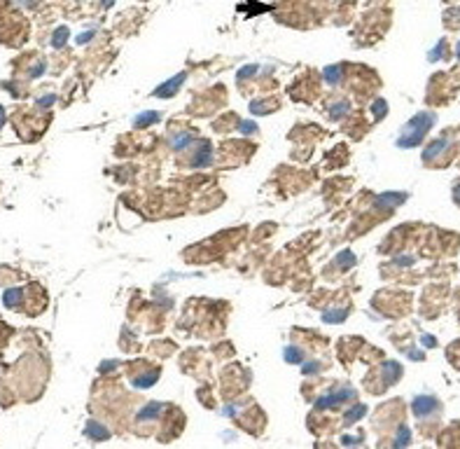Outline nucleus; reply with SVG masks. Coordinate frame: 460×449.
Listing matches in <instances>:
<instances>
[{"label":"nucleus","mask_w":460,"mask_h":449,"mask_svg":"<svg viewBox=\"0 0 460 449\" xmlns=\"http://www.w3.org/2000/svg\"><path fill=\"white\" fill-rule=\"evenodd\" d=\"M348 398H353V391L351 389L337 391V393H332V395H322V398H318V400H315V409H318V412H320V409H329V407H337L339 402L348 400Z\"/></svg>","instance_id":"nucleus-3"},{"label":"nucleus","mask_w":460,"mask_h":449,"mask_svg":"<svg viewBox=\"0 0 460 449\" xmlns=\"http://www.w3.org/2000/svg\"><path fill=\"white\" fill-rule=\"evenodd\" d=\"M411 409H413V414L416 417H428V414H432V412H437L439 409V402H437V398H432V395H418L416 400L411 402Z\"/></svg>","instance_id":"nucleus-2"},{"label":"nucleus","mask_w":460,"mask_h":449,"mask_svg":"<svg viewBox=\"0 0 460 449\" xmlns=\"http://www.w3.org/2000/svg\"><path fill=\"white\" fill-rule=\"evenodd\" d=\"M322 318H325L327 323H341L346 318V311L344 309H334V311H325L322 314Z\"/></svg>","instance_id":"nucleus-15"},{"label":"nucleus","mask_w":460,"mask_h":449,"mask_svg":"<svg viewBox=\"0 0 460 449\" xmlns=\"http://www.w3.org/2000/svg\"><path fill=\"white\" fill-rule=\"evenodd\" d=\"M238 129H241V134H255V131H257L255 122H248V120H243L241 124H238Z\"/></svg>","instance_id":"nucleus-23"},{"label":"nucleus","mask_w":460,"mask_h":449,"mask_svg":"<svg viewBox=\"0 0 460 449\" xmlns=\"http://www.w3.org/2000/svg\"><path fill=\"white\" fill-rule=\"evenodd\" d=\"M453 197H455V201L460 204V188H455V192H453Z\"/></svg>","instance_id":"nucleus-28"},{"label":"nucleus","mask_w":460,"mask_h":449,"mask_svg":"<svg viewBox=\"0 0 460 449\" xmlns=\"http://www.w3.org/2000/svg\"><path fill=\"white\" fill-rule=\"evenodd\" d=\"M87 433H89V437H94V440H105V437L110 435L108 428H105L103 424H98V421H89V424H87Z\"/></svg>","instance_id":"nucleus-8"},{"label":"nucleus","mask_w":460,"mask_h":449,"mask_svg":"<svg viewBox=\"0 0 460 449\" xmlns=\"http://www.w3.org/2000/svg\"><path fill=\"white\" fill-rule=\"evenodd\" d=\"M161 407H163L161 402H150V405H145L138 412V421H152V419H157L159 412H161Z\"/></svg>","instance_id":"nucleus-7"},{"label":"nucleus","mask_w":460,"mask_h":449,"mask_svg":"<svg viewBox=\"0 0 460 449\" xmlns=\"http://www.w3.org/2000/svg\"><path fill=\"white\" fill-rule=\"evenodd\" d=\"M157 379H159L157 372H147L145 377H138V379H134V386H136V389H150V386L157 382Z\"/></svg>","instance_id":"nucleus-12"},{"label":"nucleus","mask_w":460,"mask_h":449,"mask_svg":"<svg viewBox=\"0 0 460 449\" xmlns=\"http://www.w3.org/2000/svg\"><path fill=\"white\" fill-rule=\"evenodd\" d=\"M406 197L404 195H397V192H388V195H381V197H376V206L379 208H395V206H400L402 201H404Z\"/></svg>","instance_id":"nucleus-6"},{"label":"nucleus","mask_w":460,"mask_h":449,"mask_svg":"<svg viewBox=\"0 0 460 449\" xmlns=\"http://www.w3.org/2000/svg\"><path fill=\"white\" fill-rule=\"evenodd\" d=\"M337 262H339V267L348 269V267H353V262H355V255H353L351 250H346V253H341L339 257H337Z\"/></svg>","instance_id":"nucleus-18"},{"label":"nucleus","mask_w":460,"mask_h":449,"mask_svg":"<svg viewBox=\"0 0 460 449\" xmlns=\"http://www.w3.org/2000/svg\"><path fill=\"white\" fill-rule=\"evenodd\" d=\"M21 295H24L21 288H12V290H7L5 292V304H7V307H17V304L21 302Z\"/></svg>","instance_id":"nucleus-14"},{"label":"nucleus","mask_w":460,"mask_h":449,"mask_svg":"<svg viewBox=\"0 0 460 449\" xmlns=\"http://www.w3.org/2000/svg\"><path fill=\"white\" fill-rule=\"evenodd\" d=\"M402 433H397V437H395V444L397 447H404V444H409V440H411V435H409V428H400Z\"/></svg>","instance_id":"nucleus-20"},{"label":"nucleus","mask_w":460,"mask_h":449,"mask_svg":"<svg viewBox=\"0 0 460 449\" xmlns=\"http://www.w3.org/2000/svg\"><path fill=\"white\" fill-rule=\"evenodd\" d=\"M94 38V30H87V33H79V38H77V43L79 45H87Z\"/></svg>","instance_id":"nucleus-26"},{"label":"nucleus","mask_w":460,"mask_h":449,"mask_svg":"<svg viewBox=\"0 0 460 449\" xmlns=\"http://www.w3.org/2000/svg\"><path fill=\"white\" fill-rule=\"evenodd\" d=\"M115 367H117V363H115V360H110V363H103V365H101L98 370H101V372H112Z\"/></svg>","instance_id":"nucleus-27"},{"label":"nucleus","mask_w":460,"mask_h":449,"mask_svg":"<svg viewBox=\"0 0 460 449\" xmlns=\"http://www.w3.org/2000/svg\"><path fill=\"white\" fill-rule=\"evenodd\" d=\"M446 145H448V140H446V138H442V140H437V143H432V145L423 152V159H425V162H430V159L435 157V155H439V152H442Z\"/></svg>","instance_id":"nucleus-11"},{"label":"nucleus","mask_w":460,"mask_h":449,"mask_svg":"<svg viewBox=\"0 0 460 449\" xmlns=\"http://www.w3.org/2000/svg\"><path fill=\"white\" fill-rule=\"evenodd\" d=\"M3 120H5V117H3V108H0V127H3Z\"/></svg>","instance_id":"nucleus-29"},{"label":"nucleus","mask_w":460,"mask_h":449,"mask_svg":"<svg viewBox=\"0 0 460 449\" xmlns=\"http://www.w3.org/2000/svg\"><path fill=\"white\" fill-rule=\"evenodd\" d=\"M339 73H341V66L325 68V80L329 82V85H337V82H339Z\"/></svg>","instance_id":"nucleus-17"},{"label":"nucleus","mask_w":460,"mask_h":449,"mask_svg":"<svg viewBox=\"0 0 460 449\" xmlns=\"http://www.w3.org/2000/svg\"><path fill=\"white\" fill-rule=\"evenodd\" d=\"M192 140L194 138H192V134H189V131H180L176 138L171 140V145H173V150H185V147H187Z\"/></svg>","instance_id":"nucleus-10"},{"label":"nucleus","mask_w":460,"mask_h":449,"mask_svg":"<svg viewBox=\"0 0 460 449\" xmlns=\"http://www.w3.org/2000/svg\"><path fill=\"white\" fill-rule=\"evenodd\" d=\"M458 56H460V45H458Z\"/></svg>","instance_id":"nucleus-30"},{"label":"nucleus","mask_w":460,"mask_h":449,"mask_svg":"<svg viewBox=\"0 0 460 449\" xmlns=\"http://www.w3.org/2000/svg\"><path fill=\"white\" fill-rule=\"evenodd\" d=\"M346 110H348V103H337V105H332V117L337 120V117L346 115Z\"/></svg>","instance_id":"nucleus-24"},{"label":"nucleus","mask_w":460,"mask_h":449,"mask_svg":"<svg viewBox=\"0 0 460 449\" xmlns=\"http://www.w3.org/2000/svg\"><path fill=\"white\" fill-rule=\"evenodd\" d=\"M213 162V150H211V143L208 140H201V150H196L192 159V166L194 169H199V166H208Z\"/></svg>","instance_id":"nucleus-5"},{"label":"nucleus","mask_w":460,"mask_h":449,"mask_svg":"<svg viewBox=\"0 0 460 449\" xmlns=\"http://www.w3.org/2000/svg\"><path fill=\"white\" fill-rule=\"evenodd\" d=\"M250 113H255V115H264V113H267V103H264V101H253V103H250Z\"/></svg>","instance_id":"nucleus-22"},{"label":"nucleus","mask_w":460,"mask_h":449,"mask_svg":"<svg viewBox=\"0 0 460 449\" xmlns=\"http://www.w3.org/2000/svg\"><path fill=\"white\" fill-rule=\"evenodd\" d=\"M66 40H68V28H59L54 33V40H52V45H54V47H63V45H66Z\"/></svg>","instance_id":"nucleus-19"},{"label":"nucleus","mask_w":460,"mask_h":449,"mask_svg":"<svg viewBox=\"0 0 460 449\" xmlns=\"http://www.w3.org/2000/svg\"><path fill=\"white\" fill-rule=\"evenodd\" d=\"M435 124V115L432 113H418L416 117L406 122L404 131H402L397 145L400 147H416L421 140L425 138V134L430 131V127Z\"/></svg>","instance_id":"nucleus-1"},{"label":"nucleus","mask_w":460,"mask_h":449,"mask_svg":"<svg viewBox=\"0 0 460 449\" xmlns=\"http://www.w3.org/2000/svg\"><path fill=\"white\" fill-rule=\"evenodd\" d=\"M285 360H287V363H302L304 360L302 349H297V346H287V349H285Z\"/></svg>","instance_id":"nucleus-13"},{"label":"nucleus","mask_w":460,"mask_h":449,"mask_svg":"<svg viewBox=\"0 0 460 449\" xmlns=\"http://www.w3.org/2000/svg\"><path fill=\"white\" fill-rule=\"evenodd\" d=\"M320 370V363H315V360H311V363H304V375H313V372Z\"/></svg>","instance_id":"nucleus-25"},{"label":"nucleus","mask_w":460,"mask_h":449,"mask_svg":"<svg viewBox=\"0 0 460 449\" xmlns=\"http://www.w3.org/2000/svg\"><path fill=\"white\" fill-rule=\"evenodd\" d=\"M185 78H187L185 73H178L176 78L166 80V82H163L161 87H157V89H154V94H152V96H159V98H169V96H173V94H176V91L182 87Z\"/></svg>","instance_id":"nucleus-4"},{"label":"nucleus","mask_w":460,"mask_h":449,"mask_svg":"<svg viewBox=\"0 0 460 449\" xmlns=\"http://www.w3.org/2000/svg\"><path fill=\"white\" fill-rule=\"evenodd\" d=\"M364 412H367V409H364V405H357V407H353L351 412L346 414L344 424H353V421H357V419H360V417H364Z\"/></svg>","instance_id":"nucleus-16"},{"label":"nucleus","mask_w":460,"mask_h":449,"mask_svg":"<svg viewBox=\"0 0 460 449\" xmlns=\"http://www.w3.org/2000/svg\"><path fill=\"white\" fill-rule=\"evenodd\" d=\"M159 120H161V115H159V113H152V110H150V113H140V115L134 120V124L138 129H145V127H150V124H154V122H159Z\"/></svg>","instance_id":"nucleus-9"},{"label":"nucleus","mask_w":460,"mask_h":449,"mask_svg":"<svg viewBox=\"0 0 460 449\" xmlns=\"http://www.w3.org/2000/svg\"><path fill=\"white\" fill-rule=\"evenodd\" d=\"M386 110H388L386 101H381V98L374 101V117H376V120H379V117H386Z\"/></svg>","instance_id":"nucleus-21"}]
</instances>
